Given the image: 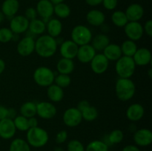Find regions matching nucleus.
Masks as SVG:
<instances>
[{
	"label": "nucleus",
	"mask_w": 152,
	"mask_h": 151,
	"mask_svg": "<svg viewBox=\"0 0 152 151\" xmlns=\"http://www.w3.org/2000/svg\"><path fill=\"white\" fill-rule=\"evenodd\" d=\"M58 41L53 37L42 34L35 40V52L42 58H50L56 53Z\"/></svg>",
	"instance_id": "1"
},
{
	"label": "nucleus",
	"mask_w": 152,
	"mask_h": 151,
	"mask_svg": "<svg viewBox=\"0 0 152 151\" xmlns=\"http://www.w3.org/2000/svg\"><path fill=\"white\" fill-rule=\"evenodd\" d=\"M115 93L119 100L128 102L134 96L136 85L131 78H119L115 84Z\"/></svg>",
	"instance_id": "2"
},
{
	"label": "nucleus",
	"mask_w": 152,
	"mask_h": 151,
	"mask_svg": "<svg viewBox=\"0 0 152 151\" xmlns=\"http://www.w3.org/2000/svg\"><path fill=\"white\" fill-rule=\"evenodd\" d=\"M49 140L48 132L40 127H31L26 133V141L30 145L35 148H40L45 146Z\"/></svg>",
	"instance_id": "3"
},
{
	"label": "nucleus",
	"mask_w": 152,
	"mask_h": 151,
	"mask_svg": "<svg viewBox=\"0 0 152 151\" xmlns=\"http://www.w3.org/2000/svg\"><path fill=\"white\" fill-rule=\"evenodd\" d=\"M136 67L133 58L122 56L118 60L116 61L115 71L119 78H131L134 74Z\"/></svg>",
	"instance_id": "4"
},
{
	"label": "nucleus",
	"mask_w": 152,
	"mask_h": 151,
	"mask_svg": "<svg viewBox=\"0 0 152 151\" xmlns=\"http://www.w3.org/2000/svg\"><path fill=\"white\" fill-rule=\"evenodd\" d=\"M55 73L50 68L45 66L37 68L34 70L33 78L37 85L42 87H48L54 83Z\"/></svg>",
	"instance_id": "5"
},
{
	"label": "nucleus",
	"mask_w": 152,
	"mask_h": 151,
	"mask_svg": "<svg viewBox=\"0 0 152 151\" xmlns=\"http://www.w3.org/2000/svg\"><path fill=\"white\" fill-rule=\"evenodd\" d=\"M71 40L78 46L90 44L93 38L91 30L87 26L78 25L74 27L71 33Z\"/></svg>",
	"instance_id": "6"
},
{
	"label": "nucleus",
	"mask_w": 152,
	"mask_h": 151,
	"mask_svg": "<svg viewBox=\"0 0 152 151\" xmlns=\"http://www.w3.org/2000/svg\"><path fill=\"white\" fill-rule=\"evenodd\" d=\"M81 111L77 107H70L65 110L62 115L64 124L68 127H75L80 125L83 121Z\"/></svg>",
	"instance_id": "7"
},
{
	"label": "nucleus",
	"mask_w": 152,
	"mask_h": 151,
	"mask_svg": "<svg viewBox=\"0 0 152 151\" xmlns=\"http://www.w3.org/2000/svg\"><path fill=\"white\" fill-rule=\"evenodd\" d=\"M123 28L128 39L134 41H139L144 34L143 27L140 22H129Z\"/></svg>",
	"instance_id": "8"
},
{
	"label": "nucleus",
	"mask_w": 152,
	"mask_h": 151,
	"mask_svg": "<svg viewBox=\"0 0 152 151\" xmlns=\"http://www.w3.org/2000/svg\"><path fill=\"white\" fill-rule=\"evenodd\" d=\"M57 113V109L52 102H41L37 104V115L42 119H51Z\"/></svg>",
	"instance_id": "9"
},
{
	"label": "nucleus",
	"mask_w": 152,
	"mask_h": 151,
	"mask_svg": "<svg viewBox=\"0 0 152 151\" xmlns=\"http://www.w3.org/2000/svg\"><path fill=\"white\" fill-rule=\"evenodd\" d=\"M17 53L21 56L26 57L35 52V40L32 36H26L20 39L16 46Z\"/></svg>",
	"instance_id": "10"
},
{
	"label": "nucleus",
	"mask_w": 152,
	"mask_h": 151,
	"mask_svg": "<svg viewBox=\"0 0 152 151\" xmlns=\"http://www.w3.org/2000/svg\"><path fill=\"white\" fill-rule=\"evenodd\" d=\"M30 21L22 15H16L11 18L10 22V29L16 35L24 33L28 30Z\"/></svg>",
	"instance_id": "11"
},
{
	"label": "nucleus",
	"mask_w": 152,
	"mask_h": 151,
	"mask_svg": "<svg viewBox=\"0 0 152 151\" xmlns=\"http://www.w3.org/2000/svg\"><path fill=\"white\" fill-rule=\"evenodd\" d=\"M54 4L50 0H39L37 2L36 10L37 14L45 22H47L53 15Z\"/></svg>",
	"instance_id": "12"
},
{
	"label": "nucleus",
	"mask_w": 152,
	"mask_h": 151,
	"mask_svg": "<svg viewBox=\"0 0 152 151\" xmlns=\"http://www.w3.org/2000/svg\"><path fill=\"white\" fill-rule=\"evenodd\" d=\"M91 69L94 73L102 74L108 70L109 61L103 55V53H96L90 62Z\"/></svg>",
	"instance_id": "13"
},
{
	"label": "nucleus",
	"mask_w": 152,
	"mask_h": 151,
	"mask_svg": "<svg viewBox=\"0 0 152 151\" xmlns=\"http://www.w3.org/2000/svg\"><path fill=\"white\" fill-rule=\"evenodd\" d=\"M133 139L137 147H147L152 143V132L149 129L141 128L134 133Z\"/></svg>",
	"instance_id": "14"
},
{
	"label": "nucleus",
	"mask_w": 152,
	"mask_h": 151,
	"mask_svg": "<svg viewBox=\"0 0 152 151\" xmlns=\"http://www.w3.org/2000/svg\"><path fill=\"white\" fill-rule=\"evenodd\" d=\"M79 46L72 40H65L61 43L59 46V53L62 58L72 59H75L78 51Z\"/></svg>",
	"instance_id": "15"
},
{
	"label": "nucleus",
	"mask_w": 152,
	"mask_h": 151,
	"mask_svg": "<svg viewBox=\"0 0 152 151\" xmlns=\"http://www.w3.org/2000/svg\"><path fill=\"white\" fill-rule=\"evenodd\" d=\"M96 54V51L92 47L91 44H85V45L79 46L78 51L77 53V58L80 62L83 64L90 63L95 55Z\"/></svg>",
	"instance_id": "16"
},
{
	"label": "nucleus",
	"mask_w": 152,
	"mask_h": 151,
	"mask_svg": "<svg viewBox=\"0 0 152 151\" xmlns=\"http://www.w3.org/2000/svg\"><path fill=\"white\" fill-rule=\"evenodd\" d=\"M132 58L136 66H147L151 62V52L146 47L137 48L136 53L132 56Z\"/></svg>",
	"instance_id": "17"
},
{
	"label": "nucleus",
	"mask_w": 152,
	"mask_h": 151,
	"mask_svg": "<svg viewBox=\"0 0 152 151\" xmlns=\"http://www.w3.org/2000/svg\"><path fill=\"white\" fill-rule=\"evenodd\" d=\"M16 133V129L13 120L8 118L0 120V137L1 139L8 140L14 137Z\"/></svg>",
	"instance_id": "18"
},
{
	"label": "nucleus",
	"mask_w": 152,
	"mask_h": 151,
	"mask_svg": "<svg viewBox=\"0 0 152 151\" xmlns=\"http://www.w3.org/2000/svg\"><path fill=\"white\" fill-rule=\"evenodd\" d=\"M145 114V109L141 104H132L127 108L126 112V118L131 121L136 122L142 118Z\"/></svg>",
	"instance_id": "19"
},
{
	"label": "nucleus",
	"mask_w": 152,
	"mask_h": 151,
	"mask_svg": "<svg viewBox=\"0 0 152 151\" xmlns=\"http://www.w3.org/2000/svg\"><path fill=\"white\" fill-rule=\"evenodd\" d=\"M129 22H139L144 15V9L141 4L133 3L128 6L125 11Z\"/></svg>",
	"instance_id": "20"
},
{
	"label": "nucleus",
	"mask_w": 152,
	"mask_h": 151,
	"mask_svg": "<svg viewBox=\"0 0 152 151\" xmlns=\"http://www.w3.org/2000/svg\"><path fill=\"white\" fill-rule=\"evenodd\" d=\"M86 20L89 25L94 27H100L105 23V16L104 13L97 9H93L86 14Z\"/></svg>",
	"instance_id": "21"
},
{
	"label": "nucleus",
	"mask_w": 152,
	"mask_h": 151,
	"mask_svg": "<svg viewBox=\"0 0 152 151\" xmlns=\"http://www.w3.org/2000/svg\"><path fill=\"white\" fill-rule=\"evenodd\" d=\"M19 9V2L18 0H4L1 7V11L4 16L12 18L16 16Z\"/></svg>",
	"instance_id": "22"
},
{
	"label": "nucleus",
	"mask_w": 152,
	"mask_h": 151,
	"mask_svg": "<svg viewBox=\"0 0 152 151\" xmlns=\"http://www.w3.org/2000/svg\"><path fill=\"white\" fill-rule=\"evenodd\" d=\"M63 25L59 19H50L46 22V31L48 35L56 38L62 33Z\"/></svg>",
	"instance_id": "23"
},
{
	"label": "nucleus",
	"mask_w": 152,
	"mask_h": 151,
	"mask_svg": "<svg viewBox=\"0 0 152 151\" xmlns=\"http://www.w3.org/2000/svg\"><path fill=\"white\" fill-rule=\"evenodd\" d=\"M104 56L108 59V60L112 61V62H116L118 60L123 54H122L121 48L120 45L117 44H114V43H110L102 51Z\"/></svg>",
	"instance_id": "24"
},
{
	"label": "nucleus",
	"mask_w": 152,
	"mask_h": 151,
	"mask_svg": "<svg viewBox=\"0 0 152 151\" xmlns=\"http://www.w3.org/2000/svg\"><path fill=\"white\" fill-rule=\"evenodd\" d=\"M91 45L96 51H103L104 49L110 44V38L105 33H99L92 38Z\"/></svg>",
	"instance_id": "25"
},
{
	"label": "nucleus",
	"mask_w": 152,
	"mask_h": 151,
	"mask_svg": "<svg viewBox=\"0 0 152 151\" xmlns=\"http://www.w3.org/2000/svg\"><path fill=\"white\" fill-rule=\"evenodd\" d=\"M47 96L51 102H59L64 98V90L53 83L48 87Z\"/></svg>",
	"instance_id": "26"
},
{
	"label": "nucleus",
	"mask_w": 152,
	"mask_h": 151,
	"mask_svg": "<svg viewBox=\"0 0 152 151\" xmlns=\"http://www.w3.org/2000/svg\"><path fill=\"white\" fill-rule=\"evenodd\" d=\"M75 68V65L72 59L62 58L56 64V70L59 73L70 75Z\"/></svg>",
	"instance_id": "27"
},
{
	"label": "nucleus",
	"mask_w": 152,
	"mask_h": 151,
	"mask_svg": "<svg viewBox=\"0 0 152 151\" xmlns=\"http://www.w3.org/2000/svg\"><path fill=\"white\" fill-rule=\"evenodd\" d=\"M28 30L32 35L41 36L46 31V23L41 19H35L30 21Z\"/></svg>",
	"instance_id": "28"
},
{
	"label": "nucleus",
	"mask_w": 152,
	"mask_h": 151,
	"mask_svg": "<svg viewBox=\"0 0 152 151\" xmlns=\"http://www.w3.org/2000/svg\"><path fill=\"white\" fill-rule=\"evenodd\" d=\"M19 113H20V115L28 118L36 116L37 115V104L34 103V102H25L19 108Z\"/></svg>",
	"instance_id": "29"
},
{
	"label": "nucleus",
	"mask_w": 152,
	"mask_h": 151,
	"mask_svg": "<svg viewBox=\"0 0 152 151\" xmlns=\"http://www.w3.org/2000/svg\"><path fill=\"white\" fill-rule=\"evenodd\" d=\"M120 48H121L123 56L132 57L134 55V53H136L138 47L137 45L136 41L127 39L122 43V44L120 45Z\"/></svg>",
	"instance_id": "30"
},
{
	"label": "nucleus",
	"mask_w": 152,
	"mask_h": 151,
	"mask_svg": "<svg viewBox=\"0 0 152 151\" xmlns=\"http://www.w3.org/2000/svg\"><path fill=\"white\" fill-rule=\"evenodd\" d=\"M9 151H31V147L26 140L16 138L10 143Z\"/></svg>",
	"instance_id": "31"
},
{
	"label": "nucleus",
	"mask_w": 152,
	"mask_h": 151,
	"mask_svg": "<svg viewBox=\"0 0 152 151\" xmlns=\"http://www.w3.org/2000/svg\"><path fill=\"white\" fill-rule=\"evenodd\" d=\"M111 22L118 28H124L129 22L125 12L122 10H115L111 15Z\"/></svg>",
	"instance_id": "32"
},
{
	"label": "nucleus",
	"mask_w": 152,
	"mask_h": 151,
	"mask_svg": "<svg viewBox=\"0 0 152 151\" xmlns=\"http://www.w3.org/2000/svg\"><path fill=\"white\" fill-rule=\"evenodd\" d=\"M71 8L69 5L62 2L55 4L53 7V14L56 15L59 19H66L71 15Z\"/></svg>",
	"instance_id": "33"
},
{
	"label": "nucleus",
	"mask_w": 152,
	"mask_h": 151,
	"mask_svg": "<svg viewBox=\"0 0 152 151\" xmlns=\"http://www.w3.org/2000/svg\"><path fill=\"white\" fill-rule=\"evenodd\" d=\"M83 119L87 121H93L97 118L99 115L98 110L95 107L89 105L86 109L81 111Z\"/></svg>",
	"instance_id": "34"
},
{
	"label": "nucleus",
	"mask_w": 152,
	"mask_h": 151,
	"mask_svg": "<svg viewBox=\"0 0 152 151\" xmlns=\"http://www.w3.org/2000/svg\"><path fill=\"white\" fill-rule=\"evenodd\" d=\"M13 121L16 130L21 132H27L30 128L29 124H28V118L23 115H16L13 119Z\"/></svg>",
	"instance_id": "35"
},
{
	"label": "nucleus",
	"mask_w": 152,
	"mask_h": 151,
	"mask_svg": "<svg viewBox=\"0 0 152 151\" xmlns=\"http://www.w3.org/2000/svg\"><path fill=\"white\" fill-rule=\"evenodd\" d=\"M85 151H109L108 145L104 141L94 140L91 142L85 149Z\"/></svg>",
	"instance_id": "36"
},
{
	"label": "nucleus",
	"mask_w": 152,
	"mask_h": 151,
	"mask_svg": "<svg viewBox=\"0 0 152 151\" xmlns=\"http://www.w3.org/2000/svg\"><path fill=\"white\" fill-rule=\"evenodd\" d=\"M124 139V133L120 129L112 130L108 136V141L111 144H117L123 142Z\"/></svg>",
	"instance_id": "37"
},
{
	"label": "nucleus",
	"mask_w": 152,
	"mask_h": 151,
	"mask_svg": "<svg viewBox=\"0 0 152 151\" xmlns=\"http://www.w3.org/2000/svg\"><path fill=\"white\" fill-rule=\"evenodd\" d=\"M71 78L69 75L59 73L58 75L55 76L54 84L60 87L61 88H66V87H68L71 84Z\"/></svg>",
	"instance_id": "38"
},
{
	"label": "nucleus",
	"mask_w": 152,
	"mask_h": 151,
	"mask_svg": "<svg viewBox=\"0 0 152 151\" xmlns=\"http://www.w3.org/2000/svg\"><path fill=\"white\" fill-rule=\"evenodd\" d=\"M14 33L11 31L9 28H0V42L7 43L13 40Z\"/></svg>",
	"instance_id": "39"
},
{
	"label": "nucleus",
	"mask_w": 152,
	"mask_h": 151,
	"mask_svg": "<svg viewBox=\"0 0 152 151\" xmlns=\"http://www.w3.org/2000/svg\"><path fill=\"white\" fill-rule=\"evenodd\" d=\"M86 147L80 141L72 139L67 144V151H85Z\"/></svg>",
	"instance_id": "40"
},
{
	"label": "nucleus",
	"mask_w": 152,
	"mask_h": 151,
	"mask_svg": "<svg viewBox=\"0 0 152 151\" xmlns=\"http://www.w3.org/2000/svg\"><path fill=\"white\" fill-rule=\"evenodd\" d=\"M68 139V132L66 130H60L57 134L56 135V138H55V141L57 144H63L66 142Z\"/></svg>",
	"instance_id": "41"
},
{
	"label": "nucleus",
	"mask_w": 152,
	"mask_h": 151,
	"mask_svg": "<svg viewBox=\"0 0 152 151\" xmlns=\"http://www.w3.org/2000/svg\"><path fill=\"white\" fill-rule=\"evenodd\" d=\"M24 16H25L28 20L31 21L33 20V19H37L38 14H37V10H36V8L31 7H28V8H27L26 10H25V15H24Z\"/></svg>",
	"instance_id": "42"
},
{
	"label": "nucleus",
	"mask_w": 152,
	"mask_h": 151,
	"mask_svg": "<svg viewBox=\"0 0 152 151\" xmlns=\"http://www.w3.org/2000/svg\"><path fill=\"white\" fill-rule=\"evenodd\" d=\"M103 7L108 10H113L117 7L118 0H102Z\"/></svg>",
	"instance_id": "43"
},
{
	"label": "nucleus",
	"mask_w": 152,
	"mask_h": 151,
	"mask_svg": "<svg viewBox=\"0 0 152 151\" xmlns=\"http://www.w3.org/2000/svg\"><path fill=\"white\" fill-rule=\"evenodd\" d=\"M143 31L144 33L146 34L148 36H152V20L149 19L145 22V25H143Z\"/></svg>",
	"instance_id": "44"
},
{
	"label": "nucleus",
	"mask_w": 152,
	"mask_h": 151,
	"mask_svg": "<svg viewBox=\"0 0 152 151\" xmlns=\"http://www.w3.org/2000/svg\"><path fill=\"white\" fill-rule=\"evenodd\" d=\"M7 113H8V108L3 105H0V120L7 118Z\"/></svg>",
	"instance_id": "45"
},
{
	"label": "nucleus",
	"mask_w": 152,
	"mask_h": 151,
	"mask_svg": "<svg viewBox=\"0 0 152 151\" xmlns=\"http://www.w3.org/2000/svg\"><path fill=\"white\" fill-rule=\"evenodd\" d=\"M89 105H90V104H89L88 102H87L86 100H82L78 103L77 108L80 111H82L84 109H86V108L88 106H89Z\"/></svg>",
	"instance_id": "46"
},
{
	"label": "nucleus",
	"mask_w": 152,
	"mask_h": 151,
	"mask_svg": "<svg viewBox=\"0 0 152 151\" xmlns=\"http://www.w3.org/2000/svg\"><path fill=\"white\" fill-rule=\"evenodd\" d=\"M122 151H141V150L139 148V147H137V145L129 144V145H126V147H124Z\"/></svg>",
	"instance_id": "47"
},
{
	"label": "nucleus",
	"mask_w": 152,
	"mask_h": 151,
	"mask_svg": "<svg viewBox=\"0 0 152 151\" xmlns=\"http://www.w3.org/2000/svg\"><path fill=\"white\" fill-rule=\"evenodd\" d=\"M38 119H37L35 116L28 118V124H29L30 128H31V127H38Z\"/></svg>",
	"instance_id": "48"
},
{
	"label": "nucleus",
	"mask_w": 152,
	"mask_h": 151,
	"mask_svg": "<svg viewBox=\"0 0 152 151\" xmlns=\"http://www.w3.org/2000/svg\"><path fill=\"white\" fill-rule=\"evenodd\" d=\"M86 2L87 4L91 7H96L102 4V0H86Z\"/></svg>",
	"instance_id": "49"
},
{
	"label": "nucleus",
	"mask_w": 152,
	"mask_h": 151,
	"mask_svg": "<svg viewBox=\"0 0 152 151\" xmlns=\"http://www.w3.org/2000/svg\"><path fill=\"white\" fill-rule=\"evenodd\" d=\"M17 115V112L14 108H8V113H7V118L13 120L15 117Z\"/></svg>",
	"instance_id": "50"
},
{
	"label": "nucleus",
	"mask_w": 152,
	"mask_h": 151,
	"mask_svg": "<svg viewBox=\"0 0 152 151\" xmlns=\"http://www.w3.org/2000/svg\"><path fill=\"white\" fill-rule=\"evenodd\" d=\"M5 66L6 65L4 61L0 58V75L4 71V70H5Z\"/></svg>",
	"instance_id": "51"
},
{
	"label": "nucleus",
	"mask_w": 152,
	"mask_h": 151,
	"mask_svg": "<svg viewBox=\"0 0 152 151\" xmlns=\"http://www.w3.org/2000/svg\"><path fill=\"white\" fill-rule=\"evenodd\" d=\"M50 1H51L52 3H53V4H59V3H62V2H64V1L65 0H50Z\"/></svg>",
	"instance_id": "52"
},
{
	"label": "nucleus",
	"mask_w": 152,
	"mask_h": 151,
	"mask_svg": "<svg viewBox=\"0 0 152 151\" xmlns=\"http://www.w3.org/2000/svg\"><path fill=\"white\" fill-rule=\"evenodd\" d=\"M4 17H5V16H4V15L3 14L2 12H1V10H0V23H1V22H2L3 21H4Z\"/></svg>",
	"instance_id": "53"
},
{
	"label": "nucleus",
	"mask_w": 152,
	"mask_h": 151,
	"mask_svg": "<svg viewBox=\"0 0 152 151\" xmlns=\"http://www.w3.org/2000/svg\"><path fill=\"white\" fill-rule=\"evenodd\" d=\"M148 76H149L150 78H152V69L151 68H149V69H148Z\"/></svg>",
	"instance_id": "54"
}]
</instances>
